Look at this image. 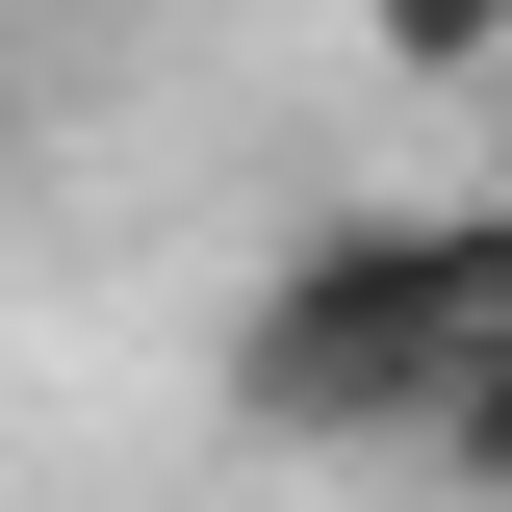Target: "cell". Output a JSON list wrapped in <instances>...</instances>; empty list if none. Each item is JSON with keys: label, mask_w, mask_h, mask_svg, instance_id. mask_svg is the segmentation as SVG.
I'll return each instance as SVG.
<instances>
[{"label": "cell", "mask_w": 512, "mask_h": 512, "mask_svg": "<svg viewBox=\"0 0 512 512\" xmlns=\"http://www.w3.org/2000/svg\"><path fill=\"white\" fill-rule=\"evenodd\" d=\"M487 333H512V231H308L231 308V410L308 436V461H359V436H436Z\"/></svg>", "instance_id": "1"}, {"label": "cell", "mask_w": 512, "mask_h": 512, "mask_svg": "<svg viewBox=\"0 0 512 512\" xmlns=\"http://www.w3.org/2000/svg\"><path fill=\"white\" fill-rule=\"evenodd\" d=\"M384 77H512V0H359Z\"/></svg>", "instance_id": "2"}, {"label": "cell", "mask_w": 512, "mask_h": 512, "mask_svg": "<svg viewBox=\"0 0 512 512\" xmlns=\"http://www.w3.org/2000/svg\"><path fill=\"white\" fill-rule=\"evenodd\" d=\"M410 461H436V487H487V512H512V333H487V359H461V410H436V436H410Z\"/></svg>", "instance_id": "3"}, {"label": "cell", "mask_w": 512, "mask_h": 512, "mask_svg": "<svg viewBox=\"0 0 512 512\" xmlns=\"http://www.w3.org/2000/svg\"><path fill=\"white\" fill-rule=\"evenodd\" d=\"M487 231H512V154H487Z\"/></svg>", "instance_id": "4"}]
</instances>
